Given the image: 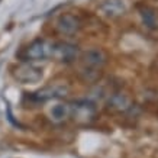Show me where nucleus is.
Masks as SVG:
<instances>
[{
    "label": "nucleus",
    "mask_w": 158,
    "mask_h": 158,
    "mask_svg": "<svg viewBox=\"0 0 158 158\" xmlns=\"http://www.w3.org/2000/svg\"><path fill=\"white\" fill-rule=\"evenodd\" d=\"M141 18H142V22H144L149 29H155L158 26L157 15L154 13L152 9H149V7H144V9H141Z\"/></svg>",
    "instance_id": "11"
},
{
    "label": "nucleus",
    "mask_w": 158,
    "mask_h": 158,
    "mask_svg": "<svg viewBox=\"0 0 158 158\" xmlns=\"http://www.w3.org/2000/svg\"><path fill=\"white\" fill-rule=\"evenodd\" d=\"M70 115H73V118H76L77 120L89 122L96 115V106L87 100L74 102L73 106H70Z\"/></svg>",
    "instance_id": "6"
},
{
    "label": "nucleus",
    "mask_w": 158,
    "mask_h": 158,
    "mask_svg": "<svg viewBox=\"0 0 158 158\" xmlns=\"http://www.w3.org/2000/svg\"><path fill=\"white\" fill-rule=\"evenodd\" d=\"M78 57V47L67 41L52 42V54L51 58L57 60L61 64H71Z\"/></svg>",
    "instance_id": "4"
},
{
    "label": "nucleus",
    "mask_w": 158,
    "mask_h": 158,
    "mask_svg": "<svg viewBox=\"0 0 158 158\" xmlns=\"http://www.w3.org/2000/svg\"><path fill=\"white\" fill-rule=\"evenodd\" d=\"M48 116H49V119L52 120V122H55V123L65 120L70 116V105L62 103V102L54 103L48 109Z\"/></svg>",
    "instance_id": "9"
},
{
    "label": "nucleus",
    "mask_w": 158,
    "mask_h": 158,
    "mask_svg": "<svg viewBox=\"0 0 158 158\" xmlns=\"http://www.w3.org/2000/svg\"><path fill=\"white\" fill-rule=\"evenodd\" d=\"M0 2H2V0H0Z\"/></svg>",
    "instance_id": "12"
},
{
    "label": "nucleus",
    "mask_w": 158,
    "mask_h": 158,
    "mask_svg": "<svg viewBox=\"0 0 158 158\" xmlns=\"http://www.w3.org/2000/svg\"><path fill=\"white\" fill-rule=\"evenodd\" d=\"M109 105L110 109L116 110V112H125L131 107V99L123 93H116L113 96H110Z\"/></svg>",
    "instance_id": "10"
},
{
    "label": "nucleus",
    "mask_w": 158,
    "mask_h": 158,
    "mask_svg": "<svg viewBox=\"0 0 158 158\" xmlns=\"http://www.w3.org/2000/svg\"><path fill=\"white\" fill-rule=\"evenodd\" d=\"M68 93V87L62 83H55V84H49L45 86L39 90L29 93V100L35 102V103H45V102L54 100V99H60L64 97Z\"/></svg>",
    "instance_id": "3"
},
{
    "label": "nucleus",
    "mask_w": 158,
    "mask_h": 158,
    "mask_svg": "<svg viewBox=\"0 0 158 158\" xmlns=\"http://www.w3.org/2000/svg\"><path fill=\"white\" fill-rule=\"evenodd\" d=\"M51 54H52V42H49L47 39L38 38L34 39L23 49V52H22L23 60L22 61H28V62L44 61L47 58H51Z\"/></svg>",
    "instance_id": "2"
},
{
    "label": "nucleus",
    "mask_w": 158,
    "mask_h": 158,
    "mask_svg": "<svg viewBox=\"0 0 158 158\" xmlns=\"http://www.w3.org/2000/svg\"><path fill=\"white\" fill-rule=\"evenodd\" d=\"M81 60L86 68H91V70L100 71V68L107 61V55H106V52L102 48H90L83 52Z\"/></svg>",
    "instance_id": "5"
},
{
    "label": "nucleus",
    "mask_w": 158,
    "mask_h": 158,
    "mask_svg": "<svg viewBox=\"0 0 158 158\" xmlns=\"http://www.w3.org/2000/svg\"><path fill=\"white\" fill-rule=\"evenodd\" d=\"M99 12L106 18H118L126 12L125 0H103L99 5Z\"/></svg>",
    "instance_id": "8"
},
{
    "label": "nucleus",
    "mask_w": 158,
    "mask_h": 158,
    "mask_svg": "<svg viewBox=\"0 0 158 158\" xmlns=\"http://www.w3.org/2000/svg\"><path fill=\"white\" fill-rule=\"evenodd\" d=\"M12 76L20 84H36V83L42 81L44 70L35 65L34 62L23 61L12 68Z\"/></svg>",
    "instance_id": "1"
},
{
    "label": "nucleus",
    "mask_w": 158,
    "mask_h": 158,
    "mask_svg": "<svg viewBox=\"0 0 158 158\" xmlns=\"http://www.w3.org/2000/svg\"><path fill=\"white\" fill-rule=\"evenodd\" d=\"M55 28L61 35H74L80 29V20L76 15L62 13L57 18Z\"/></svg>",
    "instance_id": "7"
}]
</instances>
